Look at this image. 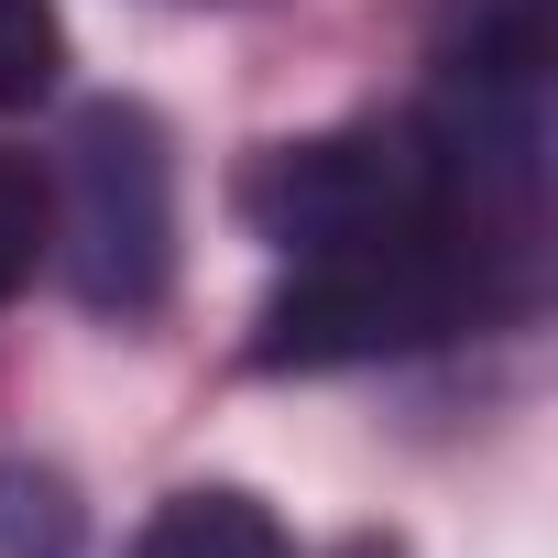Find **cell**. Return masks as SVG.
<instances>
[{
  "mask_svg": "<svg viewBox=\"0 0 558 558\" xmlns=\"http://www.w3.org/2000/svg\"><path fill=\"white\" fill-rule=\"evenodd\" d=\"M241 219L274 252H329L362 230H405V219H471L449 186V154L427 121H362V132H307V143H263L241 165ZM482 230V219H471ZM493 241V230H482ZM514 252V241H504Z\"/></svg>",
  "mask_w": 558,
  "mask_h": 558,
  "instance_id": "cell-3",
  "label": "cell"
},
{
  "mask_svg": "<svg viewBox=\"0 0 558 558\" xmlns=\"http://www.w3.org/2000/svg\"><path fill=\"white\" fill-rule=\"evenodd\" d=\"M66 77V23L56 0H0V110H34Z\"/></svg>",
  "mask_w": 558,
  "mask_h": 558,
  "instance_id": "cell-7",
  "label": "cell"
},
{
  "mask_svg": "<svg viewBox=\"0 0 558 558\" xmlns=\"http://www.w3.org/2000/svg\"><path fill=\"white\" fill-rule=\"evenodd\" d=\"M493 263L504 241H482L471 219H405L296 252V274L252 318V373H351V362L438 351L493 307Z\"/></svg>",
  "mask_w": 558,
  "mask_h": 558,
  "instance_id": "cell-1",
  "label": "cell"
},
{
  "mask_svg": "<svg viewBox=\"0 0 558 558\" xmlns=\"http://www.w3.org/2000/svg\"><path fill=\"white\" fill-rule=\"evenodd\" d=\"M56 186V252H66V286L99 318H143L175 286V154L165 121L143 99H88L66 132Z\"/></svg>",
  "mask_w": 558,
  "mask_h": 558,
  "instance_id": "cell-2",
  "label": "cell"
},
{
  "mask_svg": "<svg viewBox=\"0 0 558 558\" xmlns=\"http://www.w3.org/2000/svg\"><path fill=\"white\" fill-rule=\"evenodd\" d=\"M77 536H88V514L56 471L0 460V558H77Z\"/></svg>",
  "mask_w": 558,
  "mask_h": 558,
  "instance_id": "cell-5",
  "label": "cell"
},
{
  "mask_svg": "<svg viewBox=\"0 0 558 558\" xmlns=\"http://www.w3.org/2000/svg\"><path fill=\"white\" fill-rule=\"evenodd\" d=\"M45 252H56V186H45L34 154L0 143V307L45 274Z\"/></svg>",
  "mask_w": 558,
  "mask_h": 558,
  "instance_id": "cell-6",
  "label": "cell"
},
{
  "mask_svg": "<svg viewBox=\"0 0 558 558\" xmlns=\"http://www.w3.org/2000/svg\"><path fill=\"white\" fill-rule=\"evenodd\" d=\"M132 558H296V547H286V525H274L252 493H230V482H186V493H165V504L143 514Z\"/></svg>",
  "mask_w": 558,
  "mask_h": 558,
  "instance_id": "cell-4",
  "label": "cell"
}]
</instances>
